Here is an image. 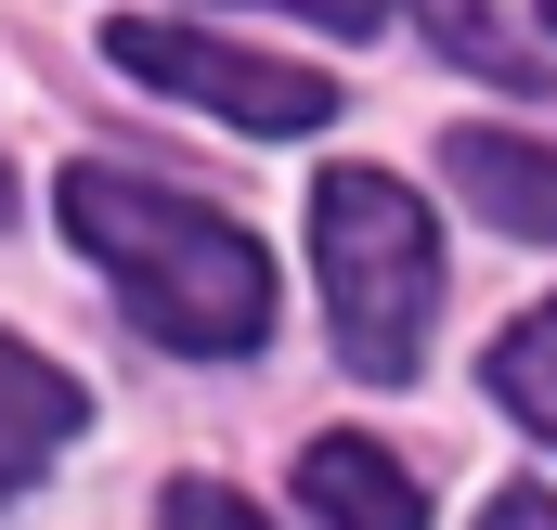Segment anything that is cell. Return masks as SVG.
I'll use <instances>...</instances> for the list:
<instances>
[{
  "label": "cell",
  "mask_w": 557,
  "mask_h": 530,
  "mask_svg": "<svg viewBox=\"0 0 557 530\" xmlns=\"http://www.w3.org/2000/svg\"><path fill=\"white\" fill-rule=\"evenodd\" d=\"M52 207H65V234H78L91 260L117 272V298H131V324L156 350H182V363H247V350L273 337V260H260V234L221 220L208 194L143 181L117 155H78V168L52 181Z\"/></svg>",
  "instance_id": "1"
},
{
  "label": "cell",
  "mask_w": 557,
  "mask_h": 530,
  "mask_svg": "<svg viewBox=\"0 0 557 530\" xmlns=\"http://www.w3.org/2000/svg\"><path fill=\"white\" fill-rule=\"evenodd\" d=\"M311 260H324L337 363H350L363 389H403L428 363V311H441L428 194H403L389 168H324V181H311Z\"/></svg>",
  "instance_id": "2"
},
{
  "label": "cell",
  "mask_w": 557,
  "mask_h": 530,
  "mask_svg": "<svg viewBox=\"0 0 557 530\" xmlns=\"http://www.w3.org/2000/svg\"><path fill=\"white\" fill-rule=\"evenodd\" d=\"M104 52H117V78L182 91V104H208V117H234V130H324V117H337V78H324V65H285V52L208 39V26L117 13V26H104Z\"/></svg>",
  "instance_id": "3"
},
{
  "label": "cell",
  "mask_w": 557,
  "mask_h": 530,
  "mask_svg": "<svg viewBox=\"0 0 557 530\" xmlns=\"http://www.w3.org/2000/svg\"><path fill=\"white\" fill-rule=\"evenodd\" d=\"M441 168H454V194H467L493 234L557 247V142H532V130H454Z\"/></svg>",
  "instance_id": "4"
},
{
  "label": "cell",
  "mask_w": 557,
  "mask_h": 530,
  "mask_svg": "<svg viewBox=\"0 0 557 530\" xmlns=\"http://www.w3.org/2000/svg\"><path fill=\"white\" fill-rule=\"evenodd\" d=\"M298 505H311V530H428L416 466L376 453V440H311L298 453Z\"/></svg>",
  "instance_id": "5"
},
{
  "label": "cell",
  "mask_w": 557,
  "mask_h": 530,
  "mask_svg": "<svg viewBox=\"0 0 557 530\" xmlns=\"http://www.w3.org/2000/svg\"><path fill=\"white\" fill-rule=\"evenodd\" d=\"M78 414H91V401H78V376H52L26 337H0V505H13V492H26L65 440H78Z\"/></svg>",
  "instance_id": "6"
},
{
  "label": "cell",
  "mask_w": 557,
  "mask_h": 530,
  "mask_svg": "<svg viewBox=\"0 0 557 530\" xmlns=\"http://www.w3.org/2000/svg\"><path fill=\"white\" fill-rule=\"evenodd\" d=\"M480 389L506 401V414H519L532 440H557V298H545V311H519V324L493 337V363H480Z\"/></svg>",
  "instance_id": "7"
},
{
  "label": "cell",
  "mask_w": 557,
  "mask_h": 530,
  "mask_svg": "<svg viewBox=\"0 0 557 530\" xmlns=\"http://www.w3.org/2000/svg\"><path fill=\"white\" fill-rule=\"evenodd\" d=\"M403 13H416V26L454 52V65H467V78H493V91H545V52H519L480 0H403Z\"/></svg>",
  "instance_id": "8"
},
{
  "label": "cell",
  "mask_w": 557,
  "mask_h": 530,
  "mask_svg": "<svg viewBox=\"0 0 557 530\" xmlns=\"http://www.w3.org/2000/svg\"><path fill=\"white\" fill-rule=\"evenodd\" d=\"M156 530H273L247 492H221V479H169L156 492Z\"/></svg>",
  "instance_id": "9"
},
{
  "label": "cell",
  "mask_w": 557,
  "mask_h": 530,
  "mask_svg": "<svg viewBox=\"0 0 557 530\" xmlns=\"http://www.w3.org/2000/svg\"><path fill=\"white\" fill-rule=\"evenodd\" d=\"M480 530H557V492L519 479V492H493V505H480Z\"/></svg>",
  "instance_id": "10"
},
{
  "label": "cell",
  "mask_w": 557,
  "mask_h": 530,
  "mask_svg": "<svg viewBox=\"0 0 557 530\" xmlns=\"http://www.w3.org/2000/svg\"><path fill=\"white\" fill-rule=\"evenodd\" d=\"M285 13H311V26H337V39H363V26H376V0H285Z\"/></svg>",
  "instance_id": "11"
},
{
  "label": "cell",
  "mask_w": 557,
  "mask_h": 530,
  "mask_svg": "<svg viewBox=\"0 0 557 530\" xmlns=\"http://www.w3.org/2000/svg\"><path fill=\"white\" fill-rule=\"evenodd\" d=\"M0 220H13V168H0Z\"/></svg>",
  "instance_id": "12"
},
{
  "label": "cell",
  "mask_w": 557,
  "mask_h": 530,
  "mask_svg": "<svg viewBox=\"0 0 557 530\" xmlns=\"http://www.w3.org/2000/svg\"><path fill=\"white\" fill-rule=\"evenodd\" d=\"M532 13H545V26H557V0H532Z\"/></svg>",
  "instance_id": "13"
}]
</instances>
